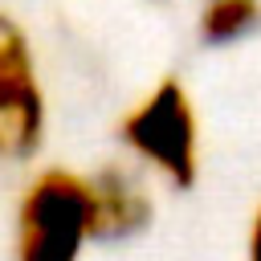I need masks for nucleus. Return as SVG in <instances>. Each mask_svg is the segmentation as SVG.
Here are the masks:
<instances>
[{
	"instance_id": "1",
	"label": "nucleus",
	"mask_w": 261,
	"mask_h": 261,
	"mask_svg": "<svg viewBox=\"0 0 261 261\" xmlns=\"http://www.w3.org/2000/svg\"><path fill=\"white\" fill-rule=\"evenodd\" d=\"M94 241V204L90 179L49 167L41 171L16 208L12 261H82Z\"/></svg>"
},
{
	"instance_id": "2",
	"label": "nucleus",
	"mask_w": 261,
	"mask_h": 261,
	"mask_svg": "<svg viewBox=\"0 0 261 261\" xmlns=\"http://www.w3.org/2000/svg\"><path fill=\"white\" fill-rule=\"evenodd\" d=\"M122 143L143 167H151L175 188H188L200 167V122L184 82H159L122 118Z\"/></svg>"
},
{
	"instance_id": "3",
	"label": "nucleus",
	"mask_w": 261,
	"mask_h": 261,
	"mask_svg": "<svg viewBox=\"0 0 261 261\" xmlns=\"http://www.w3.org/2000/svg\"><path fill=\"white\" fill-rule=\"evenodd\" d=\"M45 135V94L24 29L0 12V159H24Z\"/></svg>"
},
{
	"instance_id": "4",
	"label": "nucleus",
	"mask_w": 261,
	"mask_h": 261,
	"mask_svg": "<svg viewBox=\"0 0 261 261\" xmlns=\"http://www.w3.org/2000/svg\"><path fill=\"white\" fill-rule=\"evenodd\" d=\"M90 204H94V237H122L139 232L151 216V200L143 184L126 171H102L90 179Z\"/></svg>"
},
{
	"instance_id": "5",
	"label": "nucleus",
	"mask_w": 261,
	"mask_h": 261,
	"mask_svg": "<svg viewBox=\"0 0 261 261\" xmlns=\"http://www.w3.org/2000/svg\"><path fill=\"white\" fill-rule=\"evenodd\" d=\"M261 24V0H204L200 37L208 45H232Z\"/></svg>"
},
{
	"instance_id": "6",
	"label": "nucleus",
	"mask_w": 261,
	"mask_h": 261,
	"mask_svg": "<svg viewBox=\"0 0 261 261\" xmlns=\"http://www.w3.org/2000/svg\"><path fill=\"white\" fill-rule=\"evenodd\" d=\"M249 261H261V208L253 216V232H249Z\"/></svg>"
}]
</instances>
